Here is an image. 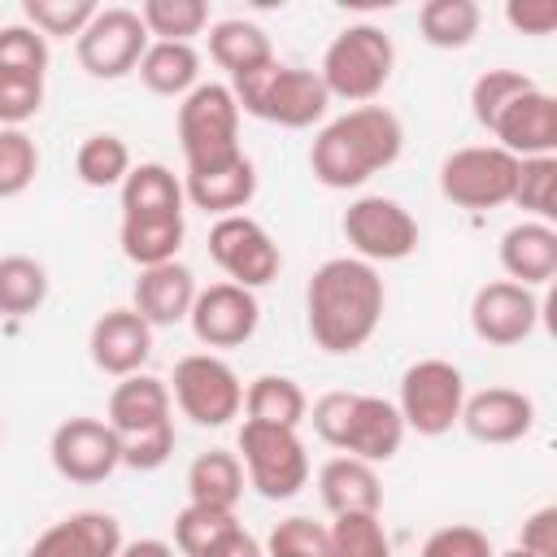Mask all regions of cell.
Masks as SVG:
<instances>
[{
	"label": "cell",
	"mask_w": 557,
	"mask_h": 557,
	"mask_svg": "<svg viewBox=\"0 0 557 557\" xmlns=\"http://www.w3.org/2000/svg\"><path fill=\"white\" fill-rule=\"evenodd\" d=\"M387 287L379 270L361 257H331L313 270L305 287V322L322 352L348 357L366 348L383 322Z\"/></svg>",
	"instance_id": "1"
},
{
	"label": "cell",
	"mask_w": 557,
	"mask_h": 557,
	"mask_svg": "<svg viewBox=\"0 0 557 557\" xmlns=\"http://www.w3.org/2000/svg\"><path fill=\"white\" fill-rule=\"evenodd\" d=\"M405 148V126L387 104H357L339 117H331L313 148H309V170L322 187L348 191L374 178L379 170L396 165Z\"/></svg>",
	"instance_id": "2"
},
{
	"label": "cell",
	"mask_w": 557,
	"mask_h": 557,
	"mask_svg": "<svg viewBox=\"0 0 557 557\" xmlns=\"http://www.w3.org/2000/svg\"><path fill=\"white\" fill-rule=\"evenodd\" d=\"M226 87H231L239 113L261 117L270 126H287V131H305V126L322 122L326 104H331L318 70L278 65V61H270V65L244 74V78H231Z\"/></svg>",
	"instance_id": "3"
},
{
	"label": "cell",
	"mask_w": 557,
	"mask_h": 557,
	"mask_svg": "<svg viewBox=\"0 0 557 557\" xmlns=\"http://www.w3.org/2000/svg\"><path fill=\"white\" fill-rule=\"evenodd\" d=\"M392 70H396L392 35L374 22H357V26H344L326 44L318 78H322L326 96L348 100V104H370L387 87Z\"/></svg>",
	"instance_id": "4"
},
{
	"label": "cell",
	"mask_w": 557,
	"mask_h": 557,
	"mask_svg": "<svg viewBox=\"0 0 557 557\" xmlns=\"http://www.w3.org/2000/svg\"><path fill=\"white\" fill-rule=\"evenodd\" d=\"M178 148L187 174H205L244 157L239 148V104L226 83H196L178 104Z\"/></svg>",
	"instance_id": "5"
},
{
	"label": "cell",
	"mask_w": 557,
	"mask_h": 557,
	"mask_svg": "<svg viewBox=\"0 0 557 557\" xmlns=\"http://www.w3.org/2000/svg\"><path fill=\"white\" fill-rule=\"evenodd\" d=\"M239 466L248 487L265 500H292L309 483V453L292 426L244 422L239 426Z\"/></svg>",
	"instance_id": "6"
},
{
	"label": "cell",
	"mask_w": 557,
	"mask_h": 557,
	"mask_svg": "<svg viewBox=\"0 0 557 557\" xmlns=\"http://www.w3.org/2000/svg\"><path fill=\"white\" fill-rule=\"evenodd\" d=\"M466 405V379L444 357H422L400 374V422L405 431H418L426 440L448 435Z\"/></svg>",
	"instance_id": "7"
},
{
	"label": "cell",
	"mask_w": 557,
	"mask_h": 557,
	"mask_svg": "<svg viewBox=\"0 0 557 557\" xmlns=\"http://www.w3.org/2000/svg\"><path fill=\"white\" fill-rule=\"evenodd\" d=\"M518 183V157H509L496 144H470L444 157L440 165V191L457 209H500L513 200Z\"/></svg>",
	"instance_id": "8"
},
{
	"label": "cell",
	"mask_w": 557,
	"mask_h": 557,
	"mask_svg": "<svg viewBox=\"0 0 557 557\" xmlns=\"http://www.w3.org/2000/svg\"><path fill=\"white\" fill-rule=\"evenodd\" d=\"M170 383H174L170 387V400L196 426H226L244 409V383H239V374L222 357H213V352H187V357H178Z\"/></svg>",
	"instance_id": "9"
},
{
	"label": "cell",
	"mask_w": 557,
	"mask_h": 557,
	"mask_svg": "<svg viewBox=\"0 0 557 557\" xmlns=\"http://www.w3.org/2000/svg\"><path fill=\"white\" fill-rule=\"evenodd\" d=\"M209 257L226 274V283H239L248 292L274 283L283 270V252L274 235L248 213H231L209 226Z\"/></svg>",
	"instance_id": "10"
},
{
	"label": "cell",
	"mask_w": 557,
	"mask_h": 557,
	"mask_svg": "<svg viewBox=\"0 0 557 557\" xmlns=\"http://www.w3.org/2000/svg\"><path fill=\"white\" fill-rule=\"evenodd\" d=\"M344 239L361 261H405L418 252V218L392 196H361L344 209Z\"/></svg>",
	"instance_id": "11"
},
{
	"label": "cell",
	"mask_w": 557,
	"mask_h": 557,
	"mask_svg": "<svg viewBox=\"0 0 557 557\" xmlns=\"http://www.w3.org/2000/svg\"><path fill=\"white\" fill-rule=\"evenodd\" d=\"M148 30H144V22H139V13L135 9H100L91 22H87V30L74 39V52H78V65L91 74V78H126L135 65H139V57L148 52Z\"/></svg>",
	"instance_id": "12"
},
{
	"label": "cell",
	"mask_w": 557,
	"mask_h": 557,
	"mask_svg": "<svg viewBox=\"0 0 557 557\" xmlns=\"http://www.w3.org/2000/svg\"><path fill=\"white\" fill-rule=\"evenodd\" d=\"M48 457L70 483H104L122 466V440L100 418H65L48 440Z\"/></svg>",
	"instance_id": "13"
},
{
	"label": "cell",
	"mask_w": 557,
	"mask_h": 557,
	"mask_svg": "<svg viewBox=\"0 0 557 557\" xmlns=\"http://www.w3.org/2000/svg\"><path fill=\"white\" fill-rule=\"evenodd\" d=\"M187 322H191V331L205 348H239L257 335L261 305L239 283H209V287L196 292Z\"/></svg>",
	"instance_id": "14"
},
{
	"label": "cell",
	"mask_w": 557,
	"mask_h": 557,
	"mask_svg": "<svg viewBox=\"0 0 557 557\" xmlns=\"http://www.w3.org/2000/svg\"><path fill=\"white\" fill-rule=\"evenodd\" d=\"M540 322V300L531 287L509 283V278H492L474 292L470 300V326L483 344L492 348H513L522 339H531Z\"/></svg>",
	"instance_id": "15"
},
{
	"label": "cell",
	"mask_w": 557,
	"mask_h": 557,
	"mask_svg": "<svg viewBox=\"0 0 557 557\" xmlns=\"http://www.w3.org/2000/svg\"><path fill=\"white\" fill-rule=\"evenodd\" d=\"M405 444V422H400V409L383 396H370V392H352V405H348V422H344V435H339V448L344 457H357V461H392Z\"/></svg>",
	"instance_id": "16"
},
{
	"label": "cell",
	"mask_w": 557,
	"mask_h": 557,
	"mask_svg": "<svg viewBox=\"0 0 557 557\" xmlns=\"http://www.w3.org/2000/svg\"><path fill=\"white\" fill-rule=\"evenodd\" d=\"M457 422L479 444H518L535 426V400L518 387H483V392L466 396Z\"/></svg>",
	"instance_id": "17"
},
{
	"label": "cell",
	"mask_w": 557,
	"mask_h": 557,
	"mask_svg": "<svg viewBox=\"0 0 557 557\" xmlns=\"http://www.w3.org/2000/svg\"><path fill=\"white\" fill-rule=\"evenodd\" d=\"M492 135H496V148H505L518 161H527V157H553L557 152V100L544 87L522 91L492 122Z\"/></svg>",
	"instance_id": "18"
},
{
	"label": "cell",
	"mask_w": 557,
	"mask_h": 557,
	"mask_svg": "<svg viewBox=\"0 0 557 557\" xmlns=\"http://www.w3.org/2000/svg\"><path fill=\"white\" fill-rule=\"evenodd\" d=\"M87 352L100 374H113V379L139 374V366L152 357V326L135 309H109L91 322Z\"/></svg>",
	"instance_id": "19"
},
{
	"label": "cell",
	"mask_w": 557,
	"mask_h": 557,
	"mask_svg": "<svg viewBox=\"0 0 557 557\" xmlns=\"http://www.w3.org/2000/svg\"><path fill=\"white\" fill-rule=\"evenodd\" d=\"M122 522L104 509H78L61 522H52L22 557H117L122 548Z\"/></svg>",
	"instance_id": "20"
},
{
	"label": "cell",
	"mask_w": 557,
	"mask_h": 557,
	"mask_svg": "<svg viewBox=\"0 0 557 557\" xmlns=\"http://www.w3.org/2000/svg\"><path fill=\"white\" fill-rule=\"evenodd\" d=\"M196 274L183 265V261H165V265H152V270H139L135 278V292H131V309L148 322V326H174L191 313V300H196Z\"/></svg>",
	"instance_id": "21"
},
{
	"label": "cell",
	"mask_w": 557,
	"mask_h": 557,
	"mask_svg": "<svg viewBox=\"0 0 557 557\" xmlns=\"http://www.w3.org/2000/svg\"><path fill=\"white\" fill-rule=\"evenodd\" d=\"M174 422L170 418V383L157 374H126L113 392H109V426L117 431V440L144 435Z\"/></svg>",
	"instance_id": "22"
},
{
	"label": "cell",
	"mask_w": 557,
	"mask_h": 557,
	"mask_svg": "<svg viewBox=\"0 0 557 557\" xmlns=\"http://www.w3.org/2000/svg\"><path fill=\"white\" fill-rule=\"evenodd\" d=\"M500 270L509 274V283L522 287H544L557 274V231L553 222H518L500 235Z\"/></svg>",
	"instance_id": "23"
},
{
	"label": "cell",
	"mask_w": 557,
	"mask_h": 557,
	"mask_svg": "<svg viewBox=\"0 0 557 557\" xmlns=\"http://www.w3.org/2000/svg\"><path fill=\"white\" fill-rule=\"evenodd\" d=\"M318 496L335 518H344V513H379L383 509L379 470L370 461H357V457H344V453L331 457L318 470Z\"/></svg>",
	"instance_id": "24"
},
{
	"label": "cell",
	"mask_w": 557,
	"mask_h": 557,
	"mask_svg": "<svg viewBox=\"0 0 557 557\" xmlns=\"http://www.w3.org/2000/svg\"><path fill=\"white\" fill-rule=\"evenodd\" d=\"M183 196L218 218H231L239 209H248V200L257 196V165L248 157H235L231 165L205 170V174H187L183 178Z\"/></svg>",
	"instance_id": "25"
},
{
	"label": "cell",
	"mask_w": 557,
	"mask_h": 557,
	"mask_svg": "<svg viewBox=\"0 0 557 557\" xmlns=\"http://www.w3.org/2000/svg\"><path fill=\"white\" fill-rule=\"evenodd\" d=\"M183 183L161 161H139L122 178V218H183Z\"/></svg>",
	"instance_id": "26"
},
{
	"label": "cell",
	"mask_w": 557,
	"mask_h": 557,
	"mask_svg": "<svg viewBox=\"0 0 557 557\" xmlns=\"http://www.w3.org/2000/svg\"><path fill=\"white\" fill-rule=\"evenodd\" d=\"M209 57H213L231 78H244V74L270 65V61H274V48H270V35H265L257 22L226 17V22L209 26Z\"/></svg>",
	"instance_id": "27"
},
{
	"label": "cell",
	"mask_w": 557,
	"mask_h": 557,
	"mask_svg": "<svg viewBox=\"0 0 557 557\" xmlns=\"http://www.w3.org/2000/svg\"><path fill=\"white\" fill-rule=\"evenodd\" d=\"M183 239H187V222L183 218H122V226H117L122 257L135 261L139 270L178 261Z\"/></svg>",
	"instance_id": "28"
},
{
	"label": "cell",
	"mask_w": 557,
	"mask_h": 557,
	"mask_svg": "<svg viewBox=\"0 0 557 557\" xmlns=\"http://www.w3.org/2000/svg\"><path fill=\"white\" fill-rule=\"evenodd\" d=\"M187 496L191 505H209V509H231L244 496V466L235 453L226 448H209L187 466Z\"/></svg>",
	"instance_id": "29"
},
{
	"label": "cell",
	"mask_w": 557,
	"mask_h": 557,
	"mask_svg": "<svg viewBox=\"0 0 557 557\" xmlns=\"http://www.w3.org/2000/svg\"><path fill=\"white\" fill-rule=\"evenodd\" d=\"M135 74H139V83L152 96H187L200 83V52L191 44H161V39H152L148 52L135 65Z\"/></svg>",
	"instance_id": "30"
},
{
	"label": "cell",
	"mask_w": 557,
	"mask_h": 557,
	"mask_svg": "<svg viewBox=\"0 0 557 557\" xmlns=\"http://www.w3.org/2000/svg\"><path fill=\"white\" fill-rule=\"evenodd\" d=\"M244 422H265V426H300L309 418V400L296 379L287 374H257L244 387Z\"/></svg>",
	"instance_id": "31"
},
{
	"label": "cell",
	"mask_w": 557,
	"mask_h": 557,
	"mask_svg": "<svg viewBox=\"0 0 557 557\" xmlns=\"http://www.w3.org/2000/svg\"><path fill=\"white\" fill-rule=\"evenodd\" d=\"M479 22H483V9L474 0H426L418 9V30L431 48H466L474 35H479Z\"/></svg>",
	"instance_id": "32"
},
{
	"label": "cell",
	"mask_w": 557,
	"mask_h": 557,
	"mask_svg": "<svg viewBox=\"0 0 557 557\" xmlns=\"http://www.w3.org/2000/svg\"><path fill=\"white\" fill-rule=\"evenodd\" d=\"M74 174H78L83 187H96V191L122 187V178L131 174V148H126V139L113 135V131L87 135L78 144V152H74Z\"/></svg>",
	"instance_id": "33"
},
{
	"label": "cell",
	"mask_w": 557,
	"mask_h": 557,
	"mask_svg": "<svg viewBox=\"0 0 557 557\" xmlns=\"http://www.w3.org/2000/svg\"><path fill=\"white\" fill-rule=\"evenodd\" d=\"M44 300H48V270L26 252L0 257V313L26 318Z\"/></svg>",
	"instance_id": "34"
},
{
	"label": "cell",
	"mask_w": 557,
	"mask_h": 557,
	"mask_svg": "<svg viewBox=\"0 0 557 557\" xmlns=\"http://www.w3.org/2000/svg\"><path fill=\"white\" fill-rule=\"evenodd\" d=\"M135 13H139L148 39H161V44H191L209 26L205 0H144Z\"/></svg>",
	"instance_id": "35"
},
{
	"label": "cell",
	"mask_w": 557,
	"mask_h": 557,
	"mask_svg": "<svg viewBox=\"0 0 557 557\" xmlns=\"http://www.w3.org/2000/svg\"><path fill=\"white\" fill-rule=\"evenodd\" d=\"M531 87H535V78H527L522 70H509V65L483 70V74L474 78V87H470V113H474V122H479L483 131H492V122H496L522 91H531Z\"/></svg>",
	"instance_id": "36"
},
{
	"label": "cell",
	"mask_w": 557,
	"mask_h": 557,
	"mask_svg": "<svg viewBox=\"0 0 557 557\" xmlns=\"http://www.w3.org/2000/svg\"><path fill=\"white\" fill-rule=\"evenodd\" d=\"M509 205L535 213V222H553L557 218V157L518 161V183H513V200Z\"/></svg>",
	"instance_id": "37"
},
{
	"label": "cell",
	"mask_w": 557,
	"mask_h": 557,
	"mask_svg": "<svg viewBox=\"0 0 557 557\" xmlns=\"http://www.w3.org/2000/svg\"><path fill=\"white\" fill-rule=\"evenodd\" d=\"M26 26H35L44 39H78L87 22L100 13L96 0H22Z\"/></svg>",
	"instance_id": "38"
},
{
	"label": "cell",
	"mask_w": 557,
	"mask_h": 557,
	"mask_svg": "<svg viewBox=\"0 0 557 557\" xmlns=\"http://www.w3.org/2000/svg\"><path fill=\"white\" fill-rule=\"evenodd\" d=\"M326 531H331V557H392V540L379 513H344Z\"/></svg>",
	"instance_id": "39"
},
{
	"label": "cell",
	"mask_w": 557,
	"mask_h": 557,
	"mask_svg": "<svg viewBox=\"0 0 557 557\" xmlns=\"http://www.w3.org/2000/svg\"><path fill=\"white\" fill-rule=\"evenodd\" d=\"M239 518L231 509H209V505H183L174 513V553L178 557H200L222 531H231Z\"/></svg>",
	"instance_id": "40"
},
{
	"label": "cell",
	"mask_w": 557,
	"mask_h": 557,
	"mask_svg": "<svg viewBox=\"0 0 557 557\" xmlns=\"http://www.w3.org/2000/svg\"><path fill=\"white\" fill-rule=\"evenodd\" d=\"M39 174V148L22 126H0V200L22 196Z\"/></svg>",
	"instance_id": "41"
},
{
	"label": "cell",
	"mask_w": 557,
	"mask_h": 557,
	"mask_svg": "<svg viewBox=\"0 0 557 557\" xmlns=\"http://www.w3.org/2000/svg\"><path fill=\"white\" fill-rule=\"evenodd\" d=\"M261 548L265 557H331V531L305 513H292L270 527Z\"/></svg>",
	"instance_id": "42"
},
{
	"label": "cell",
	"mask_w": 557,
	"mask_h": 557,
	"mask_svg": "<svg viewBox=\"0 0 557 557\" xmlns=\"http://www.w3.org/2000/svg\"><path fill=\"white\" fill-rule=\"evenodd\" d=\"M0 70H17V74L44 78V70H48V39L35 26H26V22L0 26Z\"/></svg>",
	"instance_id": "43"
},
{
	"label": "cell",
	"mask_w": 557,
	"mask_h": 557,
	"mask_svg": "<svg viewBox=\"0 0 557 557\" xmlns=\"http://www.w3.org/2000/svg\"><path fill=\"white\" fill-rule=\"evenodd\" d=\"M44 109V78L0 70V126H22Z\"/></svg>",
	"instance_id": "44"
},
{
	"label": "cell",
	"mask_w": 557,
	"mask_h": 557,
	"mask_svg": "<svg viewBox=\"0 0 557 557\" xmlns=\"http://www.w3.org/2000/svg\"><path fill=\"white\" fill-rule=\"evenodd\" d=\"M418 557H496L492 553V540L470 527V522H448L440 531H431L422 540V553Z\"/></svg>",
	"instance_id": "45"
},
{
	"label": "cell",
	"mask_w": 557,
	"mask_h": 557,
	"mask_svg": "<svg viewBox=\"0 0 557 557\" xmlns=\"http://www.w3.org/2000/svg\"><path fill=\"white\" fill-rule=\"evenodd\" d=\"M170 453H174V422L122 440V466H131V470H139V474H144V470H161V466L170 461Z\"/></svg>",
	"instance_id": "46"
},
{
	"label": "cell",
	"mask_w": 557,
	"mask_h": 557,
	"mask_svg": "<svg viewBox=\"0 0 557 557\" xmlns=\"http://www.w3.org/2000/svg\"><path fill=\"white\" fill-rule=\"evenodd\" d=\"M518 548L531 557H557V505H540L518 535Z\"/></svg>",
	"instance_id": "47"
},
{
	"label": "cell",
	"mask_w": 557,
	"mask_h": 557,
	"mask_svg": "<svg viewBox=\"0 0 557 557\" xmlns=\"http://www.w3.org/2000/svg\"><path fill=\"white\" fill-rule=\"evenodd\" d=\"M505 22L522 35H553L557 26V4L553 0H509L505 4Z\"/></svg>",
	"instance_id": "48"
},
{
	"label": "cell",
	"mask_w": 557,
	"mask_h": 557,
	"mask_svg": "<svg viewBox=\"0 0 557 557\" xmlns=\"http://www.w3.org/2000/svg\"><path fill=\"white\" fill-rule=\"evenodd\" d=\"M200 557H265V548H261V540H257L252 531H244V527L235 522V527L222 531Z\"/></svg>",
	"instance_id": "49"
},
{
	"label": "cell",
	"mask_w": 557,
	"mask_h": 557,
	"mask_svg": "<svg viewBox=\"0 0 557 557\" xmlns=\"http://www.w3.org/2000/svg\"><path fill=\"white\" fill-rule=\"evenodd\" d=\"M117 557H178L170 540H157V535H144V540H131L117 548Z\"/></svg>",
	"instance_id": "50"
},
{
	"label": "cell",
	"mask_w": 557,
	"mask_h": 557,
	"mask_svg": "<svg viewBox=\"0 0 557 557\" xmlns=\"http://www.w3.org/2000/svg\"><path fill=\"white\" fill-rule=\"evenodd\" d=\"M496 557H531V553H522V548H509V553H496Z\"/></svg>",
	"instance_id": "51"
}]
</instances>
